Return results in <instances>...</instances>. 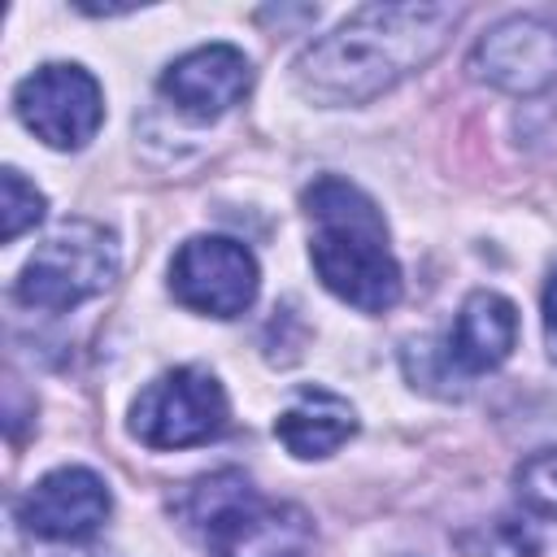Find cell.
Segmentation results:
<instances>
[{"label":"cell","instance_id":"cell-1","mask_svg":"<svg viewBox=\"0 0 557 557\" xmlns=\"http://www.w3.org/2000/svg\"><path fill=\"white\" fill-rule=\"evenodd\" d=\"M457 17V4H366L313 39L296 57L292 78L318 104H366L435 61Z\"/></svg>","mask_w":557,"mask_h":557},{"label":"cell","instance_id":"cell-2","mask_svg":"<svg viewBox=\"0 0 557 557\" xmlns=\"http://www.w3.org/2000/svg\"><path fill=\"white\" fill-rule=\"evenodd\" d=\"M309 218V261L331 296L361 313H387L400 300V265L387 244L383 209L348 178L318 174L300 191Z\"/></svg>","mask_w":557,"mask_h":557},{"label":"cell","instance_id":"cell-3","mask_svg":"<svg viewBox=\"0 0 557 557\" xmlns=\"http://www.w3.org/2000/svg\"><path fill=\"white\" fill-rule=\"evenodd\" d=\"M209 557H313V518L292 500L261 496L244 474L222 470L183 500Z\"/></svg>","mask_w":557,"mask_h":557},{"label":"cell","instance_id":"cell-4","mask_svg":"<svg viewBox=\"0 0 557 557\" xmlns=\"http://www.w3.org/2000/svg\"><path fill=\"white\" fill-rule=\"evenodd\" d=\"M117 278V244L96 222H61L22 265L13 296L26 309L65 313L91 296H100Z\"/></svg>","mask_w":557,"mask_h":557},{"label":"cell","instance_id":"cell-5","mask_svg":"<svg viewBox=\"0 0 557 557\" xmlns=\"http://www.w3.org/2000/svg\"><path fill=\"white\" fill-rule=\"evenodd\" d=\"M226 392L222 383L200 370V366H174L157 374L131 405V435L144 448L170 453V448H191L209 444L226 426Z\"/></svg>","mask_w":557,"mask_h":557},{"label":"cell","instance_id":"cell-6","mask_svg":"<svg viewBox=\"0 0 557 557\" xmlns=\"http://www.w3.org/2000/svg\"><path fill=\"white\" fill-rule=\"evenodd\" d=\"M13 113L48 148L74 152L96 139L104 122V91L83 65L48 61L13 87Z\"/></svg>","mask_w":557,"mask_h":557},{"label":"cell","instance_id":"cell-7","mask_svg":"<svg viewBox=\"0 0 557 557\" xmlns=\"http://www.w3.org/2000/svg\"><path fill=\"white\" fill-rule=\"evenodd\" d=\"M257 257L226 235H191L170 261V292L205 318H239L257 300Z\"/></svg>","mask_w":557,"mask_h":557},{"label":"cell","instance_id":"cell-8","mask_svg":"<svg viewBox=\"0 0 557 557\" xmlns=\"http://www.w3.org/2000/svg\"><path fill=\"white\" fill-rule=\"evenodd\" d=\"M113 509L109 483L87 466H61L48 470L39 483L26 487L17 500V522L26 535L48 544H78L104 527Z\"/></svg>","mask_w":557,"mask_h":557},{"label":"cell","instance_id":"cell-9","mask_svg":"<svg viewBox=\"0 0 557 557\" xmlns=\"http://www.w3.org/2000/svg\"><path fill=\"white\" fill-rule=\"evenodd\" d=\"M470 70L474 78L513 91V96H531L557 83V22L535 17V13H518L496 22L470 52Z\"/></svg>","mask_w":557,"mask_h":557},{"label":"cell","instance_id":"cell-10","mask_svg":"<svg viewBox=\"0 0 557 557\" xmlns=\"http://www.w3.org/2000/svg\"><path fill=\"white\" fill-rule=\"evenodd\" d=\"M252 87V65L235 44H205L183 52L161 74V96L191 122H213Z\"/></svg>","mask_w":557,"mask_h":557},{"label":"cell","instance_id":"cell-11","mask_svg":"<svg viewBox=\"0 0 557 557\" xmlns=\"http://www.w3.org/2000/svg\"><path fill=\"white\" fill-rule=\"evenodd\" d=\"M518 344V309L500 292H470L457 309V322L448 331V361L466 374L496 370Z\"/></svg>","mask_w":557,"mask_h":557},{"label":"cell","instance_id":"cell-12","mask_svg":"<svg viewBox=\"0 0 557 557\" xmlns=\"http://www.w3.org/2000/svg\"><path fill=\"white\" fill-rule=\"evenodd\" d=\"M274 435L278 444L300 457V461H318L339 453L352 435H357V409L326 392V387H305L278 418H274Z\"/></svg>","mask_w":557,"mask_h":557},{"label":"cell","instance_id":"cell-13","mask_svg":"<svg viewBox=\"0 0 557 557\" xmlns=\"http://www.w3.org/2000/svg\"><path fill=\"white\" fill-rule=\"evenodd\" d=\"M457 544L466 548V557H535L540 553V535L518 518L479 522V527L461 531Z\"/></svg>","mask_w":557,"mask_h":557},{"label":"cell","instance_id":"cell-14","mask_svg":"<svg viewBox=\"0 0 557 557\" xmlns=\"http://www.w3.org/2000/svg\"><path fill=\"white\" fill-rule=\"evenodd\" d=\"M0 218H4V226H0V239L4 244H13L22 231H30L39 218H44V209H48V200H44V191L35 187V183H26L22 178V170H4L0 174Z\"/></svg>","mask_w":557,"mask_h":557},{"label":"cell","instance_id":"cell-15","mask_svg":"<svg viewBox=\"0 0 557 557\" xmlns=\"http://www.w3.org/2000/svg\"><path fill=\"white\" fill-rule=\"evenodd\" d=\"M518 483V500L522 509H531L535 518H553L557 522V453H535L518 466L513 474Z\"/></svg>","mask_w":557,"mask_h":557},{"label":"cell","instance_id":"cell-16","mask_svg":"<svg viewBox=\"0 0 557 557\" xmlns=\"http://www.w3.org/2000/svg\"><path fill=\"white\" fill-rule=\"evenodd\" d=\"M544 344H548V357L557 361V270L544 287Z\"/></svg>","mask_w":557,"mask_h":557}]
</instances>
